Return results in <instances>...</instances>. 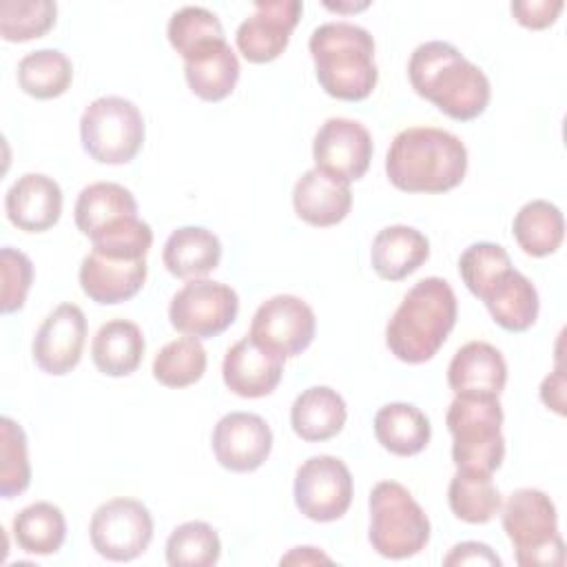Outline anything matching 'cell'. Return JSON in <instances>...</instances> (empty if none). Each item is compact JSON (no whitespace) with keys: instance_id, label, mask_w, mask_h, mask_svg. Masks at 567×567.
Segmentation results:
<instances>
[{"instance_id":"cell-1","label":"cell","mask_w":567,"mask_h":567,"mask_svg":"<svg viewBox=\"0 0 567 567\" xmlns=\"http://www.w3.org/2000/svg\"><path fill=\"white\" fill-rule=\"evenodd\" d=\"M408 78L421 97L458 122L478 117L492 97L487 75L443 40L423 42L412 51Z\"/></svg>"},{"instance_id":"cell-2","label":"cell","mask_w":567,"mask_h":567,"mask_svg":"<svg viewBox=\"0 0 567 567\" xmlns=\"http://www.w3.org/2000/svg\"><path fill=\"white\" fill-rule=\"evenodd\" d=\"M392 186L405 193H445L467 173V148L450 131L410 126L401 131L385 155Z\"/></svg>"},{"instance_id":"cell-3","label":"cell","mask_w":567,"mask_h":567,"mask_svg":"<svg viewBox=\"0 0 567 567\" xmlns=\"http://www.w3.org/2000/svg\"><path fill=\"white\" fill-rule=\"evenodd\" d=\"M456 295L441 277L416 281L388 321L385 343L405 363L430 361L456 323Z\"/></svg>"},{"instance_id":"cell-4","label":"cell","mask_w":567,"mask_h":567,"mask_svg":"<svg viewBox=\"0 0 567 567\" xmlns=\"http://www.w3.org/2000/svg\"><path fill=\"white\" fill-rule=\"evenodd\" d=\"M310 55L321 89L346 102L365 100L379 80L374 40L368 29L352 22H326L310 35Z\"/></svg>"},{"instance_id":"cell-5","label":"cell","mask_w":567,"mask_h":567,"mask_svg":"<svg viewBox=\"0 0 567 567\" xmlns=\"http://www.w3.org/2000/svg\"><path fill=\"white\" fill-rule=\"evenodd\" d=\"M452 434V461L456 467L496 472L505 458L501 432L503 408L498 396L456 394L445 414Z\"/></svg>"},{"instance_id":"cell-6","label":"cell","mask_w":567,"mask_h":567,"mask_svg":"<svg viewBox=\"0 0 567 567\" xmlns=\"http://www.w3.org/2000/svg\"><path fill=\"white\" fill-rule=\"evenodd\" d=\"M503 529L520 567H560L565 563L558 514L545 492L534 487L512 492L503 507Z\"/></svg>"},{"instance_id":"cell-7","label":"cell","mask_w":567,"mask_h":567,"mask_svg":"<svg viewBox=\"0 0 567 567\" xmlns=\"http://www.w3.org/2000/svg\"><path fill=\"white\" fill-rule=\"evenodd\" d=\"M368 538L383 558L401 560L419 554L430 540V520L414 496L396 481H381L370 492Z\"/></svg>"},{"instance_id":"cell-8","label":"cell","mask_w":567,"mask_h":567,"mask_svg":"<svg viewBox=\"0 0 567 567\" xmlns=\"http://www.w3.org/2000/svg\"><path fill=\"white\" fill-rule=\"evenodd\" d=\"M140 109L120 95L93 100L80 117V140L89 157L100 164H128L144 144Z\"/></svg>"},{"instance_id":"cell-9","label":"cell","mask_w":567,"mask_h":567,"mask_svg":"<svg viewBox=\"0 0 567 567\" xmlns=\"http://www.w3.org/2000/svg\"><path fill=\"white\" fill-rule=\"evenodd\" d=\"M89 536L102 558L126 563L148 549L153 540V516L142 501L117 496L93 512Z\"/></svg>"},{"instance_id":"cell-10","label":"cell","mask_w":567,"mask_h":567,"mask_svg":"<svg viewBox=\"0 0 567 567\" xmlns=\"http://www.w3.org/2000/svg\"><path fill=\"white\" fill-rule=\"evenodd\" d=\"M239 312L237 292L213 279H190L168 306L171 326L195 339H210L233 326Z\"/></svg>"},{"instance_id":"cell-11","label":"cell","mask_w":567,"mask_h":567,"mask_svg":"<svg viewBox=\"0 0 567 567\" xmlns=\"http://www.w3.org/2000/svg\"><path fill=\"white\" fill-rule=\"evenodd\" d=\"M352 503V474L348 465L330 454L310 456L295 474V505L317 523L341 518Z\"/></svg>"},{"instance_id":"cell-12","label":"cell","mask_w":567,"mask_h":567,"mask_svg":"<svg viewBox=\"0 0 567 567\" xmlns=\"http://www.w3.org/2000/svg\"><path fill=\"white\" fill-rule=\"evenodd\" d=\"M315 330V312L303 299L295 295H275L252 315L248 337L288 359L301 354L312 343Z\"/></svg>"},{"instance_id":"cell-13","label":"cell","mask_w":567,"mask_h":567,"mask_svg":"<svg viewBox=\"0 0 567 567\" xmlns=\"http://www.w3.org/2000/svg\"><path fill=\"white\" fill-rule=\"evenodd\" d=\"M315 168L326 175L352 184L361 179L372 159L370 131L350 117L326 120L312 142Z\"/></svg>"},{"instance_id":"cell-14","label":"cell","mask_w":567,"mask_h":567,"mask_svg":"<svg viewBox=\"0 0 567 567\" xmlns=\"http://www.w3.org/2000/svg\"><path fill=\"white\" fill-rule=\"evenodd\" d=\"M301 11L299 0H257L255 11L237 27V49L255 64L277 60L288 47Z\"/></svg>"},{"instance_id":"cell-15","label":"cell","mask_w":567,"mask_h":567,"mask_svg":"<svg viewBox=\"0 0 567 567\" xmlns=\"http://www.w3.org/2000/svg\"><path fill=\"white\" fill-rule=\"evenodd\" d=\"M86 341V317L75 303H60L40 323L33 337L35 365L53 377L69 374L82 357Z\"/></svg>"},{"instance_id":"cell-16","label":"cell","mask_w":567,"mask_h":567,"mask_svg":"<svg viewBox=\"0 0 567 567\" xmlns=\"http://www.w3.org/2000/svg\"><path fill=\"white\" fill-rule=\"evenodd\" d=\"M213 452L221 467L230 472H255L272 450V430L259 414L230 412L213 427Z\"/></svg>"},{"instance_id":"cell-17","label":"cell","mask_w":567,"mask_h":567,"mask_svg":"<svg viewBox=\"0 0 567 567\" xmlns=\"http://www.w3.org/2000/svg\"><path fill=\"white\" fill-rule=\"evenodd\" d=\"M284 357L259 346L248 334L226 350L221 374L226 388L244 399H259L275 392L284 374Z\"/></svg>"},{"instance_id":"cell-18","label":"cell","mask_w":567,"mask_h":567,"mask_svg":"<svg viewBox=\"0 0 567 567\" xmlns=\"http://www.w3.org/2000/svg\"><path fill=\"white\" fill-rule=\"evenodd\" d=\"M146 257L131 259L91 250L82 259L78 277L91 301L113 306L135 297L146 281Z\"/></svg>"},{"instance_id":"cell-19","label":"cell","mask_w":567,"mask_h":567,"mask_svg":"<svg viewBox=\"0 0 567 567\" xmlns=\"http://www.w3.org/2000/svg\"><path fill=\"white\" fill-rule=\"evenodd\" d=\"M4 210L16 228L44 233L53 228L62 215V188L49 175L24 173L9 186Z\"/></svg>"},{"instance_id":"cell-20","label":"cell","mask_w":567,"mask_h":567,"mask_svg":"<svg viewBox=\"0 0 567 567\" xmlns=\"http://www.w3.org/2000/svg\"><path fill=\"white\" fill-rule=\"evenodd\" d=\"M447 383L454 394L498 396L507 383V363L492 343L470 341L452 357Z\"/></svg>"},{"instance_id":"cell-21","label":"cell","mask_w":567,"mask_h":567,"mask_svg":"<svg viewBox=\"0 0 567 567\" xmlns=\"http://www.w3.org/2000/svg\"><path fill=\"white\" fill-rule=\"evenodd\" d=\"M295 213L310 226H334L352 208L350 184H343L319 168L306 171L292 188Z\"/></svg>"},{"instance_id":"cell-22","label":"cell","mask_w":567,"mask_h":567,"mask_svg":"<svg viewBox=\"0 0 567 567\" xmlns=\"http://www.w3.org/2000/svg\"><path fill=\"white\" fill-rule=\"evenodd\" d=\"M75 226L89 239L113 226L137 217V202L128 188L115 182H93L84 186L75 202Z\"/></svg>"},{"instance_id":"cell-23","label":"cell","mask_w":567,"mask_h":567,"mask_svg":"<svg viewBox=\"0 0 567 567\" xmlns=\"http://www.w3.org/2000/svg\"><path fill=\"white\" fill-rule=\"evenodd\" d=\"M430 257L427 237L405 224L385 226L377 233L370 250L374 272L388 281H401L419 270Z\"/></svg>"},{"instance_id":"cell-24","label":"cell","mask_w":567,"mask_h":567,"mask_svg":"<svg viewBox=\"0 0 567 567\" xmlns=\"http://www.w3.org/2000/svg\"><path fill=\"white\" fill-rule=\"evenodd\" d=\"M162 259L173 277L202 279L219 266L221 241L208 228L182 226L168 235Z\"/></svg>"},{"instance_id":"cell-25","label":"cell","mask_w":567,"mask_h":567,"mask_svg":"<svg viewBox=\"0 0 567 567\" xmlns=\"http://www.w3.org/2000/svg\"><path fill=\"white\" fill-rule=\"evenodd\" d=\"M348 419L346 401L328 385L303 390L290 408V425L303 441L319 443L337 436Z\"/></svg>"},{"instance_id":"cell-26","label":"cell","mask_w":567,"mask_h":567,"mask_svg":"<svg viewBox=\"0 0 567 567\" xmlns=\"http://www.w3.org/2000/svg\"><path fill=\"white\" fill-rule=\"evenodd\" d=\"M144 334L128 319H111L100 326L91 341V359L102 374L128 377L144 359Z\"/></svg>"},{"instance_id":"cell-27","label":"cell","mask_w":567,"mask_h":567,"mask_svg":"<svg viewBox=\"0 0 567 567\" xmlns=\"http://www.w3.org/2000/svg\"><path fill=\"white\" fill-rule=\"evenodd\" d=\"M492 319L507 332H525L538 317V292L518 270L509 268L483 297Z\"/></svg>"},{"instance_id":"cell-28","label":"cell","mask_w":567,"mask_h":567,"mask_svg":"<svg viewBox=\"0 0 567 567\" xmlns=\"http://www.w3.org/2000/svg\"><path fill=\"white\" fill-rule=\"evenodd\" d=\"M377 441L396 456H414L432 436L427 416L412 403H388L374 414Z\"/></svg>"},{"instance_id":"cell-29","label":"cell","mask_w":567,"mask_h":567,"mask_svg":"<svg viewBox=\"0 0 567 567\" xmlns=\"http://www.w3.org/2000/svg\"><path fill=\"white\" fill-rule=\"evenodd\" d=\"M184 75L197 97L206 102H219L233 93L239 80V60L230 44L221 40L199 55L186 60Z\"/></svg>"},{"instance_id":"cell-30","label":"cell","mask_w":567,"mask_h":567,"mask_svg":"<svg viewBox=\"0 0 567 567\" xmlns=\"http://www.w3.org/2000/svg\"><path fill=\"white\" fill-rule=\"evenodd\" d=\"M512 233L523 252L532 257H547L556 252L565 239V219L556 204L547 199H532L516 213Z\"/></svg>"},{"instance_id":"cell-31","label":"cell","mask_w":567,"mask_h":567,"mask_svg":"<svg viewBox=\"0 0 567 567\" xmlns=\"http://www.w3.org/2000/svg\"><path fill=\"white\" fill-rule=\"evenodd\" d=\"M447 503L456 518L483 525L501 512V492L492 481V474L478 470L456 467V474L447 487Z\"/></svg>"},{"instance_id":"cell-32","label":"cell","mask_w":567,"mask_h":567,"mask_svg":"<svg viewBox=\"0 0 567 567\" xmlns=\"http://www.w3.org/2000/svg\"><path fill=\"white\" fill-rule=\"evenodd\" d=\"M13 538L27 554H55L66 538V520L62 509L47 501L27 505L13 518Z\"/></svg>"},{"instance_id":"cell-33","label":"cell","mask_w":567,"mask_h":567,"mask_svg":"<svg viewBox=\"0 0 567 567\" xmlns=\"http://www.w3.org/2000/svg\"><path fill=\"white\" fill-rule=\"evenodd\" d=\"M73 64L58 49H38L18 62V84L35 100H51L71 86Z\"/></svg>"},{"instance_id":"cell-34","label":"cell","mask_w":567,"mask_h":567,"mask_svg":"<svg viewBox=\"0 0 567 567\" xmlns=\"http://www.w3.org/2000/svg\"><path fill=\"white\" fill-rule=\"evenodd\" d=\"M166 33L171 47L184 58V62L226 40L219 18L204 7L177 9L168 20Z\"/></svg>"},{"instance_id":"cell-35","label":"cell","mask_w":567,"mask_h":567,"mask_svg":"<svg viewBox=\"0 0 567 567\" xmlns=\"http://www.w3.org/2000/svg\"><path fill=\"white\" fill-rule=\"evenodd\" d=\"M206 372V350L195 337L168 341L153 359V377L166 388H186Z\"/></svg>"},{"instance_id":"cell-36","label":"cell","mask_w":567,"mask_h":567,"mask_svg":"<svg viewBox=\"0 0 567 567\" xmlns=\"http://www.w3.org/2000/svg\"><path fill=\"white\" fill-rule=\"evenodd\" d=\"M219 536L204 520L177 525L166 540V563L171 567H210L219 560Z\"/></svg>"},{"instance_id":"cell-37","label":"cell","mask_w":567,"mask_h":567,"mask_svg":"<svg viewBox=\"0 0 567 567\" xmlns=\"http://www.w3.org/2000/svg\"><path fill=\"white\" fill-rule=\"evenodd\" d=\"M512 268L507 250L492 241H476L458 257V275L467 290L483 299L485 292Z\"/></svg>"},{"instance_id":"cell-38","label":"cell","mask_w":567,"mask_h":567,"mask_svg":"<svg viewBox=\"0 0 567 567\" xmlns=\"http://www.w3.org/2000/svg\"><path fill=\"white\" fill-rule=\"evenodd\" d=\"M58 7L51 0H4L0 4V35L7 42L42 38L55 24Z\"/></svg>"},{"instance_id":"cell-39","label":"cell","mask_w":567,"mask_h":567,"mask_svg":"<svg viewBox=\"0 0 567 567\" xmlns=\"http://www.w3.org/2000/svg\"><path fill=\"white\" fill-rule=\"evenodd\" d=\"M0 496L13 498L31 483L24 430L9 416L0 419Z\"/></svg>"},{"instance_id":"cell-40","label":"cell","mask_w":567,"mask_h":567,"mask_svg":"<svg viewBox=\"0 0 567 567\" xmlns=\"http://www.w3.org/2000/svg\"><path fill=\"white\" fill-rule=\"evenodd\" d=\"M0 270H2V292H0V308L4 315L18 312L29 295L33 284V264L31 259L11 246L0 250Z\"/></svg>"},{"instance_id":"cell-41","label":"cell","mask_w":567,"mask_h":567,"mask_svg":"<svg viewBox=\"0 0 567 567\" xmlns=\"http://www.w3.org/2000/svg\"><path fill=\"white\" fill-rule=\"evenodd\" d=\"M563 7V0H516L509 4L514 18L527 29H545L554 24Z\"/></svg>"},{"instance_id":"cell-42","label":"cell","mask_w":567,"mask_h":567,"mask_svg":"<svg viewBox=\"0 0 567 567\" xmlns=\"http://www.w3.org/2000/svg\"><path fill=\"white\" fill-rule=\"evenodd\" d=\"M445 567H454V565H501V558L492 551L489 545L485 543H476V540H465L452 547V551L443 558Z\"/></svg>"},{"instance_id":"cell-43","label":"cell","mask_w":567,"mask_h":567,"mask_svg":"<svg viewBox=\"0 0 567 567\" xmlns=\"http://www.w3.org/2000/svg\"><path fill=\"white\" fill-rule=\"evenodd\" d=\"M563 388H565V381H563V372H560V365L554 370L551 377H547L540 385V399L545 405H549L551 410H556L558 414H565V399H563Z\"/></svg>"},{"instance_id":"cell-44","label":"cell","mask_w":567,"mask_h":567,"mask_svg":"<svg viewBox=\"0 0 567 567\" xmlns=\"http://www.w3.org/2000/svg\"><path fill=\"white\" fill-rule=\"evenodd\" d=\"M279 563L281 565H317V563H332V560L330 556L321 554L317 547H295Z\"/></svg>"}]
</instances>
